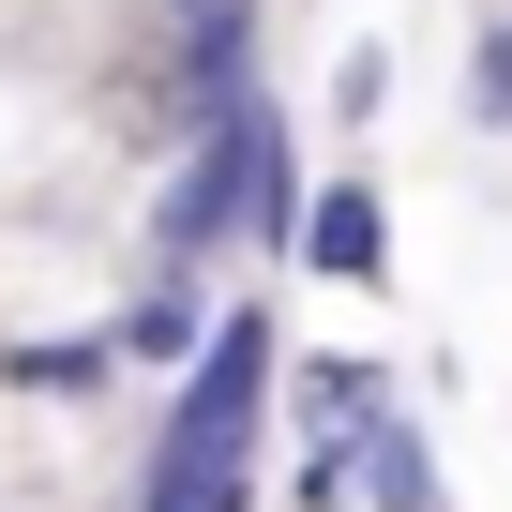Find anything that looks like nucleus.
Segmentation results:
<instances>
[{"mask_svg": "<svg viewBox=\"0 0 512 512\" xmlns=\"http://www.w3.org/2000/svg\"><path fill=\"white\" fill-rule=\"evenodd\" d=\"M302 136H287V106L256 91V106H226V121H181V151H166V181H151V256L166 272H211V256H287L302 241Z\"/></svg>", "mask_w": 512, "mask_h": 512, "instance_id": "f257e3e1", "label": "nucleus"}, {"mask_svg": "<svg viewBox=\"0 0 512 512\" xmlns=\"http://www.w3.org/2000/svg\"><path fill=\"white\" fill-rule=\"evenodd\" d=\"M287 272H302V287H347V302L392 287V181H377L362 151L302 181V241H287Z\"/></svg>", "mask_w": 512, "mask_h": 512, "instance_id": "f03ea898", "label": "nucleus"}, {"mask_svg": "<svg viewBox=\"0 0 512 512\" xmlns=\"http://www.w3.org/2000/svg\"><path fill=\"white\" fill-rule=\"evenodd\" d=\"M392 407H407V377H392L377 347H317V362H287V407H272V422H287V437H347V452H362Z\"/></svg>", "mask_w": 512, "mask_h": 512, "instance_id": "7ed1b4c3", "label": "nucleus"}, {"mask_svg": "<svg viewBox=\"0 0 512 512\" xmlns=\"http://www.w3.org/2000/svg\"><path fill=\"white\" fill-rule=\"evenodd\" d=\"M211 317H226V302H211V272H166V256H151V287H136L106 332H121V362H166V377H181V362L211 347Z\"/></svg>", "mask_w": 512, "mask_h": 512, "instance_id": "20e7f679", "label": "nucleus"}, {"mask_svg": "<svg viewBox=\"0 0 512 512\" xmlns=\"http://www.w3.org/2000/svg\"><path fill=\"white\" fill-rule=\"evenodd\" d=\"M362 512H452V482H437V437H422V407H392V422L362 437Z\"/></svg>", "mask_w": 512, "mask_h": 512, "instance_id": "39448f33", "label": "nucleus"}, {"mask_svg": "<svg viewBox=\"0 0 512 512\" xmlns=\"http://www.w3.org/2000/svg\"><path fill=\"white\" fill-rule=\"evenodd\" d=\"M452 121L467 136H512V0L467 31V61H452Z\"/></svg>", "mask_w": 512, "mask_h": 512, "instance_id": "423d86ee", "label": "nucleus"}, {"mask_svg": "<svg viewBox=\"0 0 512 512\" xmlns=\"http://www.w3.org/2000/svg\"><path fill=\"white\" fill-rule=\"evenodd\" d=\"M0 392H121V332H76V347H0Z\"/></svg>", "mask_w": 512, "mask_h": 512, "instance_id": "0eeeda50", "label": "nucleus"}, {"mask_svg": "<svg viewBox=\"0 0 512 512\" xmlns=\"http://www.w3.org/2000/svg\"><path fill=\"white\" fill-rule=\"evenodd\" d=\"M287 512H362V452H347V437H302V467H287Z\"/></svg>", "mask_w": 512, "mask_h": 512, "instance_id": "6e6552de", "label": "nucleus"}, {"mask_svg": "<svg viewBox=\"0 0 512 512\" xmlns=\"http://www.w3.org/2000/svg\"><path fill=\"white\" fill-rule=\"evenodd\" d=\"M377 106H392V61H377V46H332V121H347V151L377 136Z\"/></svg>", "mask_w": 512, "mask_h": 512, "instance_id": "1a4fd4ad", "label": "nucleus"}]
</instances>
